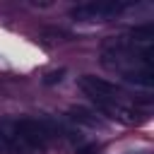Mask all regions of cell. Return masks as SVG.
Here are the masks:
<instances>
[{"instance_id":"cell-1","label":"cell","mask_w":154,"mask_h":154,"mask_svg":"<svg viewBox=\"0 0 154 154\" xmlns=\"http://www.w3.org/2000/svg\"><path fill=\"white\" fill-rule=\"evenodd\" d=\"M77 84H79V89H82L89 99L96 101L99 108H103V106H108V103H120L123 91H120L113 82H108V79H103V77L82 75V77L77 79Z\"/></svg>"},{"instance_id":"cell-2","label":"cell","mask_w":154,"mask_h":154,"mask_svg":"<svg viewBox=\"0 0 154 154\" xmlns=\"http://www.w3.org/2000/svg\"><path fill=\"white\" fill-rule=\"evenodd\" d=\"M128 7L130 2H84L72 7L70 17L77 22H111Z\"/></svg>"},{"instance_id":"cell-3","label":"cell","mask_w":154,"mask_h":154,"mask_svg":"<svg viewBox=\"0 0 154 154\" xmlns=\"http://www.w3.org/2000/svg\"><path fill=\"white\" fill-rule=\"evenodd\" d=\"M123 79L128 84H137V87H154V72L152 70H132V72H123Z\"/></svg>"},{"instance_id":"cell-4","label":"cell","mask_w":154,"mask_h":154,"mask_svg":"<svg viewBox=\"0 0 154 154\" xmlns=\"http://www.w3.org/2000/svg\"><path fill=\"white\" fill-rule=\"evenodd\" d=\"M70 118L75 123H82V125H89V128H99L101 120L96 118V113H91L89 108H82V106H72L70 108Z\"/></svg>"},{"instance_id":"cell-5","label":"cell","mask_w":154,"mask_h":154,"mask_svg":"<svg viewBox=\"0 0 154 154\" xmlns=\"http://www.w3.org/2000/svg\"><path fill=\"white\" fill-rule=\"evenodd\" d=\"M101 152V144L99 142H91V144H84V147H77L75 154H99Z\"/></svg>"},{"instance_id":"cell-6","label":"cell","mask_w":154,"mask_h":154,"mask_svg":"<svg viewBox=\"0 0 154 154\" xmlns=\"http://www.w3.org/2000/svg\"><path fill=\"white\" fill-rule=\"evenodd\" d=\"M63 75H65V70H55V72H48V75L43 77V84H55V82H60V79H63Z\"/></svg>"}]
</instances>
